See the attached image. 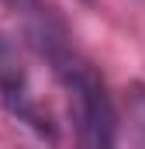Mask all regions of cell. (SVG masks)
Returning <instances> with one entry per match:
<instances>
[{
  "mask_svg": "<svg viewBox=\"0 0 145 149\" xmlns=\"http://www.w3.org/2000/svg\"><path fill=\"white\" fill-rule=\"evenodd\" d=\"M66 87L72 97V111L86 142H110V104L97 76L83 66H66Z\"/></svg>",
  "mask_w": 145,
  "mask_h": 149,
  "instance_id": "obj_1",
  "label": "cell"
}]
</instances>
